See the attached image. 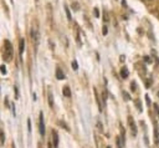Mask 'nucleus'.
Listing matches in <instances>:
<instances>
[{
	"instance_id": "obj_1",
	"label": "nucleus",
	"mask_w": 159,
	"mask_h": 148,
	"mask_svg": "<svg viewBox=\"0 0 159 148\" xmlns=\"http://www.w3.org/2000/svg\"><path fill=\"white\" fill-rule=\"evenodd\" d=\"M3 55H4V60L5 61H10L12 59V45L9 40H5L4 41V50H3Z\"/></svg>"
},
{
	"instance_id": "obj_2",
	"label": "nucleus",
	"mask_w": 159,
	"mask_h": 148,
	"mask_svg": "<svg viewBox=\"0 0 159 148\" xmlns=\"http://www.w3.org/2000/svg\"><path fill=\"white\" fill-rule=\"evenodd\" d=\"M30 38L34 40V44H35V49H37V45H39V31L36 27H33L30 31Z\"/></svg>"
},
{
	"instance_id": "obj_3",
	"label": "nucleus",
	"mask_w": 159,
	"mask_h": 148,
	"mask_svg": "<svg viewBox=\"0 0 159 148\" xmlns=\"http://www.w3.org/2000/svg\"><path fill=\"white\" fill-rule=\"evenodd\" d=\"M128 125H129V129H131L132 137H136L137 136V126H136V122H134V120H133L132 116L128 117Z\"/></svg>"
},
{
	"instance_id": "obj_4",
	"label": "nucleus",
	"mask_w": 159,
	"mask_h": 148,
	"mask_svg": "<svg viewBox=\"0 0 159 148\" xmlns=\"http://www.w3.org/2000/svg\"><path fill=\"white\" fill-rule=\"evenodd\" d=\"M40 133L41 136H45V122H44V113L40 112Z\"/></svg>"
},
{
	"instance_id": "obj_5",
	"label": "nucleus",
	"mask_w": 159,
	"mask_h": 148,
	"mask_svg": "<svg viewBox=\"0 0 159 148\" xmlns=\"http://www.w3.org/2000/svg\"><path fill=\"white\" fill-rule=\"evenodd\" d=\"M52 146L55 147V148H57L58 147V135H57V132L56 131H52Z\"/></svg>"
},
{
	"instance_id": "obj_6",
	"label": "nucleus",
	"mask_w": 159,
	"mask_h": 148,
	"mask_svg": "<svg viewBox=\"0 0 159 148\" xmlns=\"http://www.w3.org/2000/svg\"><path fill=\"white\" fill-rule=\"evenodd\" d=\"M56 77H57L58 80H63V78H65V74H63V71H62L60 67L56 69Z\"/></svg>"
},
{
	"instance_id": "obj_7",
	"label": "nucleus",
	"mask_w": 159,
	"mask_h": 148,
	"mask_svg": "<svg viewBox=\"0 0 159 148\" xmlns=\"http://www.w3.org/2000/svg\"><path fill=\"white\" fill-rule=\"evenodd\" d=\"M62 93H63V96H65V97H71V90H70V87L65 86V87L62 88Z\"/></svg>"
},
{
	"instance_id": "obj_8",
	"label": "nucleus",
	"mask_w": 159,
	"mask_h": 148,
	"mask_svg": "<svg viewBox=\"0 0 159 148\" xmlns=\"http://www.w3.org/2000/svg\"><path fill=\"white\" fill-rule=\"evenodd\" d=\"M24 49H25V40L21 39V40H20V47H19V54H20V56L24 54Z\"/></svg>"
},
{
	"instance_id": "obj_9",
	"label": "nucleus",
	"mask_w": 159,
	"mask_h": 148,
	"mask_svg": "<svg viewBox=\"0 0 159 148\" xmlns=\"http://www.w3.org/2000/svg\"><path fill=\"white\" fill-rule=\"evenodd\" d=\"M128 70H127V67H122L121 69V76L123 77V78H127V77H128Z\"/></svg>"
},
{
	"instance_id": "obj_10",
	"label": "nucleus",
	"mask_w": 159,
	"mask_h": 148,
	"mask_svg": "<svg viewBox=\"0 0 159 148\" xmlns=\"http://www.w3.org/2000/svg\"><path fill=\"white\" fill-rule=\"evenodd\" d=\"M49 103H50V107H54V97L51 92L49 93Z\"/></svg>"
},
{
	"instance_id": "obj_11",
	"label": "nucleus",
	"mask_w": 159,
	"mask_h": 148,
	"mask_svg": "<svg viewBox=\"0 0 159 148\" xmlns=\"http://www.w3.org/2000/svg\"><path fill=\"white\" fill-rule=\"evenodd\" d=\"M136 106H137V110H138L139 112H142V103H140L139 100H136Z\"/></svg>"
},
{
	"instance_id": "obj_12",
	"label": "nucleus",
	"mask_w": 159,
	"mask_h": 148,
	"mask_svg": "<svg viewBox=\"0 0 159 148\" xmlns=\"http://www.w3.org/2000/svg\"><path fill=\"white\" fill-rule=\"evenodd\" d=\"M65 10H66V15H67V19H69V20H71V14H70V10H69V8H65Z\"/></svg>"
},
{
	"instance_id": "obj_13",
	"label": "nucleus",
	"mask_w": 159,
	"mask_h": 148,
	"mask_svg": "<svg viewBox=\"0 0 159 148\" xmlns=\"http://www.w3.org/2000/svg\"><path fill=\"white\" fill-rule=\"evenodd\" d=\"M146 101H147V105L150 107V98H149V96H148V95H146Z\"/></svg>"
},
{
	"instance_id": "obj_14",
	"label": "nucleus",
	"mask_w": 159,
	"mask_h": 148,
	"mask_svg": "<svg viewBox=\"0 0 159 148\" xmlns=\"http://www.w3.org/2000/svg\"><path fill=\"white\" fill-rule=\"evenodd\" d=\"M123 96H124V100H129V98H131V96L127 92H123Z\"/></svg>"
},
{
	"instance_id": "obj_15",
	"label": "nucleus",
	"mask_w": 159,
	"mask_h": 148,
	"mask_svg": "<svg viewBox=\"0 0 159 148\" xmlns=\"http://www.w3.org/2000/svg\"><path fill=\"white\" fill-rule=\"evenodd\" d=\"M60 125H61V126H62V127H63V128H65V129H66V131H70V129H69V127H67V126H66V123H65V122H60Z\"/></svg>"
},
{
	"instance_id": "obj_16",
	"label": "nucleus",
	"mask_w": 159,
	"mask_h": 148,
	"mask_svg": "<svg viewBox=\"0 0 159 148\" xmlns=\"http://www.w3.org/2000/svg\"><path fill=\"white\" fill-rule=\"evenodd\" d=\"M93 11H94V15H96V18H100V13H98V9L96 8V9H94Z\"/></svg>"
},
{
	"instance_id": "obj_17",
	"label": "nucleus",
	"mask_w": 159,
	"mask_h": 148,
	"mask_svg": "<svg viewBox=\"0 0 159 148\" xmlns=\"http://www.w3.org/2000/svg\"><path fill=\"white\" fill-rule=\"evenodd\" d=\"M72 67H73V70H77V69H78V66H77V62H76V61H73V62H72Z\"/></svg>"
},
{
	"instance_id": "obj_18",
	"label": "nucleus",
	"mask_w": 159,
	"mask_h": 148,
	"mask_svg": "<svg viewBox=\"0 0 159 148\" xmlns=\"http://www.w3.org/2000/svg\"><path fill=\"white\" fill-rule=\"evenodd\" d=\"M0 71H2L4 75L6 74V69H5V66H0Z\"/></svg>"
},
{
	"instance_id": "obj_19",
	"label": "nucleus",
	"mask_w": 159,
	"mask_h": 148,
	"mask_svg": "<svg viewBox=\"0 0 159 148\" xmlns=\"http://www.w3.org/2000/svg\"><path fill=\"white\" fill-rule=\"evenodd\" d=\"M27 126H29V132H31V121H30V118L27 120Z\"/></svg>"
},
{
	"instance_id": "obj_20",
	"label": "nucleus",
	"mask_w": 159,
	"mask_h": 148,
	"mask_svg": "<svg viewBox=\"0 0 159 148\" xmlns=\"http://www.w3.org/2000/svg\"><path fill=\"white\" fill-rule=\"evenodd\" d=\"M150 84H152V80H148V81H146V87H150Z\"/></svg>"
},
{
	"instance_id": "obj_21",
	"label": "nucleus",
	"mask_w": 159,
	"mask_h": 148,
	"mask_svg": "<svg viewBox=\"0 0 159 148\" xmlns=\"http://www.w3.org/2000/svg\"><path fill=\"white\" fill-rule=\"evenodd\" d=\"M144 61H146V62H152V59H150L149 56H146V57H144Z\"/></svg>"
},
{
	"instance_id": "obj_22",
	"label": "nucleus",
	"mask_w": 159,
	"mask_h": 148,
	"mask_svg": "<svg viewBox=\"0 0 159 148\" xmlns=\"http://www.w3.org/2000/svg\"><path fill=\"white\" fill-rule=\"evenodd\" d=\"M103 19H104V21H108V20H109L108 15H107V11H104V18H103Z\"/></svg>"
},
{
	"instance_id": "obj_23",
	"label": "nucleus",
	"mask_w": 159,
	"mask_h": 148,
	"mask_svg": "<svg viewBox=\"0 0 159 148\" xmlns=\"http://www.w3.org/2000/svg\"><path fill=\"white\" fill-rule=\"evenodd\" d=\"M136 90H137V88H136V82H134V81H133V82H132V91H133V92H134V91H136Z\"/></svg>"
},
{
	"instance_id": "obj_24",
	"label": "nucleus",
	"mask_w": 159,
	"mask_h": 148,
	"mask_svg": "<svg viewBox=\"0 0 159 148\" xmlns=\"http://www.w3.org/2000/svg\"><path fill=\"white\" fill-rule=\"evenodd\" d=\"M106 34H107V27L104 26V27H103V35H106Z\"/></svg>"
},
{
	"instance_id": "obj_25",
	"label": "nucleus",
	"mask_w": 159,
	"mask_h": 148,
	"mask_svg": "<svg viewBox=\"0 0 159 148\" xmlns=\"http://www.w3.org/2000/svg\"><path fill=\"white\" fill-rule=\"evenodd\" d=\"M73 9H75V10H77V9H78V8H77V4H76V3L73 4Z\"/></svg>"
},
{
	"instance_id": "obj_26",
	"label": "nucleus",
	"mask_w": 159,
	"mask_h": 148,
	"mask_svg": "<svg viewBox=\"0 0 159 148\" xmlns=\"http://www.w3.org/2000/svg\"><path fill=\"white\" fill-rule=\"evenodd\" d=\"M12 148H16V147H15V144H12Z\"/></svg>"
},
{
	"instance_id": "obj_27",
	"label": "nucleus",
	"mask_w": 159,
	"mask_h": 148,
	"mask_svg": "<svg viewBox=\"0 0 159 148\" xmlns=\"http://www.w3.org/2000/svg\"><path fill=\"white\" fill-rule=\"evenodd\" d=\"M107 148H111V147H109V146H108V147H107Z\"/></svg>"
},
{
	"instance_id": "obj_28",
	"label": "nucleus",
	"mask_w": 159,
	"mask_h": 148,
	"mask_svg": "<svg viewBox=\"0 0 159 148\" xmlns=\"http://www.w3.org/2000/svg\"><path fill=\"white\" fill-rule=\"evenodd\" d=\"M36 2H37V0H36Z\"/></svg>"
},
{
	"instance_id": "obj_29",
	"label": "nucleus",
	"mask_w": 159,
	"mask_h": 148,
	"mask_svg": "<svg viewBox=\"0 0 159 148\" xmlns=\"http://www.w3.org/2000/svg\"><path fill=\"white\" fill-rule=\"evenodd\" d=\"M11 2H12V0H11Z\"/></svg>"
}]
</instances>
